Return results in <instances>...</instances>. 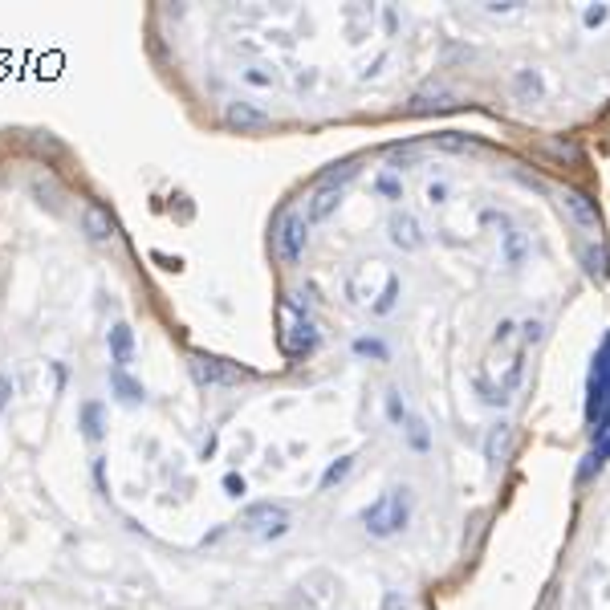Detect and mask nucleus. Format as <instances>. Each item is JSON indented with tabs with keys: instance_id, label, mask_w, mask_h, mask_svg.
Instances as JSON below:
<instances>
[{
	"instance_id": "f257e3e1",
	"label": "nucleus",
	"mask_w": 610,
	"mask_h": 610,
	"mask_svg": "<svg viewBox=\"0 0 610 610\" xmlns=\"http://www.w3.org/2000/svg\"><path fill=\"white\" fill-rule=\"evenodd\" d=\"M110 346H114V358H118V362H126V358H131V329H126V326H114V329H110Z\"/></svg>"
},
{
	"instance_id": "7ed1b4c3",
	"label": "nucleus",
	"mask_w": 610,
	"mask_h": 610,
	"mask_svg": "<svg viewBox=\"0 0 610 610\" xmlns=\"http://www.w3.org/2000/svg\"><path fill=\"white\" fill-rule=\"evenodd\" d=\"M114 387L122 391V399H139V387H135L126 375H114Z\"/></svg>"
},
{
	"instance_id": "20e7f679",
	"label": "nucleus",
	"mask_w": 610,
	"mask_h": 610,
	"mask_svg": "<svg viewBox=\"0 0 610 610\" xmlns=\"http://www.w3.org/2000/svg\"><path fill=\"white\" fill-rule=\"evenodd\" d=\"M4 399H8V378H0V407H4Z\"/></svg>"
},
{
	"instance_id": "f03ea898",
	"label": "nucleus",
	"mask_w": 610,
	"mask_h": 610,
	"mask_svg": "<svg viewBox=\"0 0 610 610\" xmlns=\"http://www.w3.org/2000/svg\"><path fill=\"white\" fill-rule=\"evenodd\" d=\"M86 228H90V236L102 240V236H110V220H106L98 208H90V211H86Z\"/></svg>"
}]
</instances>
